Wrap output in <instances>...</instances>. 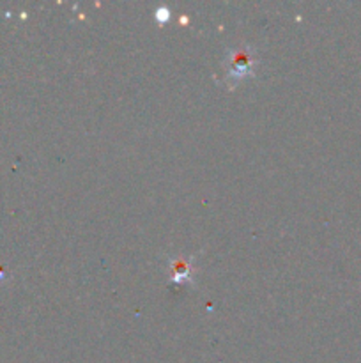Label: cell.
Wrapping results in <instances>:
<instances>
[{"label": "cell", "instance_id": "1", "mask_svg": "<svg viewBox=\"0 0 361 363\" xmlns=\"http://www.w3.org/2000/svg\"><path fill=\"white\" fill-rule=\"evenodd\" d=\"M250 69H253V60H251L250 53H248L246 50H237V52L230 57L229 77L239 80L244 74H250Z\"/></svg>", "mask_w": 361, "mask_h": 363}, {"label": "cell", "instance_id": "2", "mask_svg": "<svg viewBox=\"0 0 361 363\" xmlns=\"http://www.w3.org/2000/svg\"><path fill=\"white\" fill-rule=\"evenodd\" d=\"M191 268H190V262L183 261V259H177L173 262V282L177 284H183V282H190L191 280Z\"/></svg>", "mask_w": 361, "mask_h": 363}, {"label": "cell", "instance_id": "3", "mask_svg": "<svg viewBox=\"0 0 361 363\" xmlns=\"http://www.w3.org/2000/svg\"><path fill=\"white\" fill-rule=\"evenodd\" d=\"M170 18V13H168V9H165V7H163V9H158L156 11V20H159V21H166Z\"/></svg>", "mask_w": 361, "mask_h": 363}]
</instances>
